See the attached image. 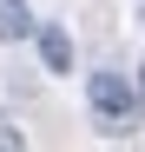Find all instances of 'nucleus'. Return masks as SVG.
I'll return each instance as SVG.
<instances>
[{"label": "nucleus", "instance_id": "obj_1", "mask_svg": "<svg viewBox=\"0 0 145 152\" xmlns=\"http://www.w3.org/2000/svg\"><path fill=\"white\" fill-rule=\"evenodd\" d=\"M86 99H92V113H99L106 126H132L138 119V93L125 73H92L86 80Z\"/></svg>", "mask_w": 145, "mask_h": 152}, {"label": "nucleus", "instance_id": "obj_2", "mask_svg": "<svg viewBox=\"0 0 145 152\" xmlns=\"http://www.w3.org/2000/svg\"><path fill=\"white\" fill-rule=\"evenodd\" d=\"M40 60H46V73H72V33L66 27H40Z\"/></svg>", "mask_w": 145, "mask_h": 152}, {"label": "nucleus", "instance_id": "obj_4", "mask_svg": "<svg viewBox=\"0 0 145 152\" xmlns=\"http://www.w3.org/2000/svg\"><path fill=\"white\" fill-rule=\"evenodd\" d=\"M132 93H138V106H145V66H138V86H132Z\"/></svg>", "mask_w": 145, "mask_h": 152}, {"label": "nucleus", "instance_id": "obj_3", "mask_svg": "<svg viewBox=\"0 0 145 152\" xmlns=\"http://www.w3.org/2000/svg\"><path fill=\"white\" fill-rule=\"evenodd\" d=\"M33 33V13H27V0H7V13H0V40H27Z\"/></svg>", "mask_w": 145, "mask_h": 152}]
</instances>
